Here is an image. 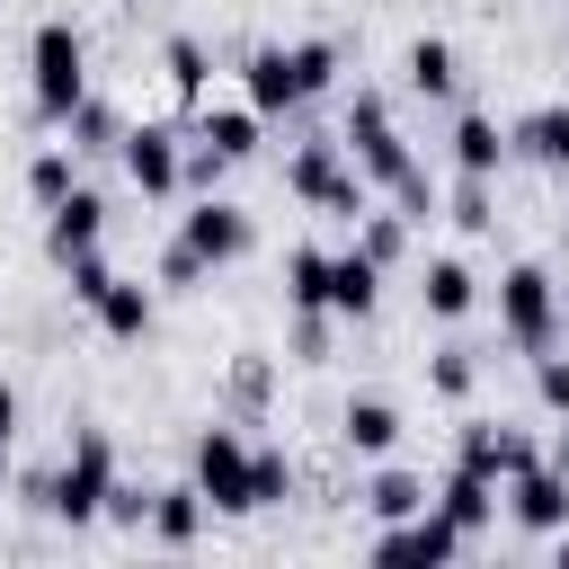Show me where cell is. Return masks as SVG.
I'll return each mask as SVG.
<instances>
[{"mask_svg": "<svg viewBox=\"0 0 569 569\" xmlns=\"http://www.w3.org/2000/svg\"><path fill=\"white\" fill-rule=\"evenodd\" d=\"M453 169H480V178L507 169V124H498L489 107H462V116H453Z\"/></svg>", "mask_w": 569, "mask_h": 569, "instance_id": "44dd1931", "label": "cell"}, {"mask_svg": "<svg viewBox=\"0 0 569 569\" xmlns=\"http://www.w3.org/2000/svg\"><path fill=\"white\" fill-rule=\"evenodd\" d=\"M9 453H18V391L0 382V480H9Z\"/></svg>", "mask_w": 569, "mask_h": 569, "instance_id": "74e56055", "label": "cell"}, {"mask_svg": "<svg viewBox=\"0 0 569 569\" xmlns=\"http://www.w3.org/2000/svg\"><path fill=\"white\" fill-rule=\"evenodd\" d=\"M284 187H293L311 213L347 222V231H356V213L373 204V178L347 160V142H338V133H311V142H293V151H284Z\"/></svg>", "mask_w": 569, "mask_h": 569, "instance_id": "3957f363", "label": "cell"}, {"mask_svg": "<svg viewBox=\"0 0 569 569\" xmlns=\"http://www.w3.org/2000/svg\"><path fill=\"white\" fill-rule=\"evenodd\" d=\"M453 462H471V471H489V480L507 489L516 471H533V462H542V445H533L525 427H507V418H462V436H453Z\"/></svg>", "mask_w": 569, "mask_h": 569, "instance_id": "30bf717a", "label": "cell"}, {"mask_svg": "<svg viewBox=\"0 0 569 569\" xmlns=\"http://www.w3.org/2000/svg\"><path fill=\"white\" fill-rule=\"evenodd\" d=\"M418 302H427V320H462V311L480 302V276H471L453 249H436V258L418 267Z\"/></svg>", "mask_w": 569, "mask_h": 569, "instance_id": "ffe728a7", "label": "cell"}, {"mask_svg": "<svg viewBox=\"0 0 569 569\" xmlns=\"http://www.w3.org/2000/svg\"><path fill=\"white\" fill-rule=\"evenodd\" d=\"M160 71H169V89H178L187 107H204V71H213L204 36H169V44H160Z\"/></svg>", "mask_w": 569, "mask_h": 569, "instance_id": "83f0119b", "label": "cell"}, {"mask_svg": "<svg viewBox=\"0 0 569 569\" xmlns=\"http://www.w3.org/2000/svg\"><path fill=\"white\" fill-rule=\"evenodd\" d=\"M107 525L142 533V525H151V489H142V480H116V489H107Z\"/></svg>", "mask_w": 569, "mask_h": 569, "instance_id": "e575fe53", "label": "cell"}, {"mask_svg": "<svg viewBox=\"0 0 569 569\" xmlns=\"http://www.w3.org/2000/svg\"><path fill=\"white\" fill-rule=\"evenodd\" d=\"M560 329H569V293H560Z\"/></svg>", "mask_w": 569, "mask_h": 569, "instance_id": "ab89813d", "label": "cell"}, {"mask_svg": "<svg viewBox=\"0 0 569 569\" xmlns=\"http://www.w3.org/2000/svg\"><path fill=\"white\" fill-rule=\"evenodd\" d=\"M338 142H347V160H356V169H365L382 196H391V187L418 169V151L400 142V124H391V98H382V89H356V98H347V116H338Z\"/></svg>", "mask_w": 569, "mask_h": 569, "instance_id": "52a82bcc", "label": "cell"}, {"mask_svg": "<svg viewBox=\"0 0 569 569\" xmlns=\"http://www.w3.org/2000/svg\"><path fill=\"white\" fill-rule=\"evenodd\" d=\"M391 204H400V213H409V222H427V213H436V204H445V196H436V178H427V160H418V169H409V178H400V187H391Z\"/></svg>", "mask_w": 569, "mask_h": 569, "instance_id": "d590c367", "label": "cell"}, {"mask_svg": "<svg viewBox=\"0 0 569 569\" xmlns=\"http://www.w3.org/2000/svg\"><path fill=\"white\" fill-rule=\"evenodd\" d=\"M284 302L293 311H329V249H284Z\"/></svg>", "mask_w": 569, "mask_h": 569, "instance_id": "4316f807", "label": "cell"}, {"mask_svg": "<svg viewBox=\"0 0 569 569\" xmlns=\"http://www.w3.org/2000/svg\"><path fill=\"white\" fill-rule=\"evenodd\" d=\"M89 320H98L116 347H142V338H151V320H160V293H151L142 276H116V284L89 302Z\"/></svg>", "mask_w": 569, "mask_h": 569, "instance_id": "9a60e30c", "label": "cell"}, {"mask_svg": "<svg viewBox=\"0 0 569 569\" xmlns=\"http://www.w3.org/2000/svg\"><path fill=\"white\" fill-rule=\"evenodd\" d=\"M178 240L222 276V267H240V258L258 249V222H249V204H231V196H196V204L178 213Z\"/></svg>", "mask_w": 569, "mask_h": 569, "instance_id": "ba28073f", "label": "cell"}, {"mask_svg": "<svg viewBox=\"0 0 569 569\" xmlns=\"http://www.w3.org/2000/svg\"><path fill=\"white\" fill-rule=\"evenodd\" d=\"M427 498H436V489H427L418 471H400V462H382V471L365 480V498H356V507H365L373 525H400V516H418Z\"/></svg>", "mask_w": 569, "mask_h": 569, "instance_id": "cb8c5ba5", "label": "cell"}, {"mask_svg": "<svg viewBox=\"0 0 569 569\" xmlns=\"http://www.w3.org/2000/svg\"><path fill=\"white\" fill-rule=\"evenodd\" d=\"M400 80H409V98H453L462 62H453V44H445V36H409V53H400Z\"/></svg>", "mask_w": 569, "mask_h": 569, "instance_id": "603a6c76", "label": "cell"}, {"mask_svg": "<svg viewBox=\"0 0 569 569\" xmlns=\"http://www.w3.org/2000/svg\"><path fill=\"white\" fill-rule=\"evenodd\" d=\"M445 213H453V231H498V178H480V169H453V187H445Z\"/></svg>", "mask_w": 569, "mask_h": 569, "instance_id": "d4e9b609", "label": "cell"}, {"mask_svg": "<svg viewBox=\"0 0 569 569\" xmlns=\"http://www.w3.org/2000/svg\"><path fill=\"white\" fill-rule=\"evenodd\" d=\"M89 249H107V204H98L89 187H71V196L44 213V258L71 267V258H89Z\"/></svg>", "mask_w": 569, "mask_h": 569, "instance_id": "4fadbf2b", "label": "cell"}, {"mask_svg": "<svg viewBox=\"0 0 569 569\" xmlns=\"http://www.w3.org/2000/svg\"><path fill=\"white\" fill-rule=\"evenodd\" d=\"M116 160H124V178H133L151 204H169V196L187 187V133H178V124H151V116L124 124V151H116Z\"/></svg>", "mask_w": 569, "mask_h": 569, "instance_id": "9c48e42d", "label": "cell"}, {"mask_svg": "<svg viewBox=\"0 0 569 569\" xmlns=\"http://www.w3.org/2000/svg\"><path fill=\"white\" fill-rule=\"evenodd\" d=\"M498 329H507L516 356L560 347V276H551L542 258H516V267L498 276Z\"/></svg>", "mask_w": 569, "mask_h": 569, "instance_id": "5b68a950", "label": "cell"}, {"mask_svg": "<svg viewBox=\"0 0 569 569\" xmlns=\"http://www.w3.org/2000/svg\"><path fill=\"white\" fill-rule=\"evenodd\" d=\"M62 133H71V151H124V116H116L98 89L71 107V124H62Z\"/></svg>", "mask_w": 569, "mask_h": 569, "instance_id": "f1b7e54d", "label": "cell"}, {"mask_svg": "<svg viewBox=\"0 0 569 569\" xmlns=\"http://www.w3.org/2000/svg\"><path fill=\"white\" fill-rule=\"evenodd\" d=\"M71 187H80V151H71V142H44V151L27 160V196H36L44 213H53V204H62Z\"/></svg>", "mask_w": 569, "mask_h": 569, "instance_id": "484cf974", "label": "cell"}, {"mask_svg": "<svg viewBox=\"0 0 569 569\" xmlns=\"http://www.w3.org/2000/svg\"><path fill=\"white\" fill-rule=\"evenodd\" d=\"M160 284H169V293H204V284H213V267H204V258L169 231V249H160Z\"/></svg>", "mask_w": 569, "mask_h": 569, "instance_id": "1f68e13d", "label": "cell"}, {"mask_svg": "<svg viewBox=\"0 0 569 569\" xmlns=\"http://www.w3.org/2000/svg\"><path fill=\"white\" fill-rule=\"evenodd\" d=\"M453 551H471V542H462V525H453L436 498H427L418 516H400V525L373 533V560H418V569H436V560H453Z\"/></svg>", "mask_w": 569, "mask_h": 569, "instance_id": "8fae6325", "label": "cell"}, {"mask_svg": "<svg viewBox=\"0 0 569 569\" xmlns=\"http://www.w3.org/2000/svg\"><path fill=\"white\" fill-rule=\"evenodd\" d=\"M373 302H382V258L373 249H329V311L373 320Z\"/></svg>", "mask_w": 569, "mask_h": 569, "instance_id": "2e32d148", "label": "cell"}, {"mask_svg": "<svg viewBox=\"0 0 569 569\" xmlns=\"http://www.w3.org/2000/svg\"><path fill=\"white\" fill-rule=\"evenodd\" d=\"M560 569H569V525H560Z\"/></svg>", "mask_w": 569, "mask_h": 569, "instance_id": "f35d334b", "label": "cell"}, {"mask_svg": "<svg viewBox=\"0 0 569 569\" xmlns=\"http://www.w3.org/2000/svg\"><path fill=\"white\" fill-rule=\"evenodd\" d=\"M471 382H480V356L471 347H436L427 356V391L436 400H471Z\"/></svg>", "mask_w": 569, "mask_h": 569, "instance_id": "4dcf8cb0", "label": "cell"}, {"mask_svg": "<svg viewBox=\"0 0 569 569\" xmlns=\"http://www.w3.org/2000/svg\"><path fill=\"white\" fill-rule=\"evenodd\" d=\"M249 489H258V516H267V507H284V498H293V462H284L276 445H258V471H249Z\"/></svg>", "mask_w": 569, "mask_h": 569, "instance_id": "d6a6232c", "label": "cell"}, {"mask_svg": "<svg viewBox=\"0 0 569 569\" xmlns=\"http://www.w3.org/2000/svg\"><path fill=\"white\" fill-rule=\"evenodd\" d=\"M204 489L196 480H178V489H151V542H169V551H187L196 533H204Z\"/></svg>", "mask_w": 569, "mask_h": 569, "instance_id": "7402d4cb", "label": "cell"}, {"mask_svg": "<svg viewBox=\"0 0 569 569\" xmlns=\"http://www.w3.org/2000/svg\"><path fill=\"white\" fill-rule=\"evenodd\" d=\"M116 480H124V471H116V436H107V427H80L71 453H62L53 471H27L18 489H27V507H44L53 525H98Z\"/></svg>", "mask_w": 569, "mask_h": 569, "instance_id": "6da1fadb", "label": "cell"}, {"mask_svg": "<svg viewBox=\"0 0 569 569\" xmlns=\"http://www.w3.org/2000/svg\"><path fill=\"white\" fill-rule=\"evenodd\" d=\"M498 498H507L516 533H560V525H569V471H560L551 453H542L533 471H516V480H507Z\"/></svg>", "mask_w": 569, "mask_h": 569, "instance_id": "7c38bea8", "label": "cell"}, {"mask_svg": "<svg viewBox=\"0 0 569 569\" xmlns=\"http://www.w3.org/2000/svg\"><path fill=\"white\" fill-rule=\"evenodd\" d=\"M329 80H338V44H329V36H302V44H249V62H240V89H249L258 116H302Z\"/></svg>", "mask_w": 569, "mask_h": 569, "instance_id": "7a4b0ae2", "label": "cell"}, {"mask_svg": "<svg viewBox=\"0 0 569 569\" xmlns=\"http://www.w3.org/2000/svg\"><path fill=\"white\" fill-rule=\"evenodd\" d=\"M533 400H542L551 418H569V356H560V347L533 356Z\"/></svg>", "mask_w": 569, "mask_h": 569, "instance_id": "836d02e7", "label": "cell"}, {"mask_svg": "<svg viewBox=\"0 0 569 569\" xmlns=\"http://www.w3.org/2000/svg\"><path fill=\"white\" fill-rule=\"evenodd\" d=\"M249 471H258V445H249L240 427H196V445H187V480L204 489L213 516H258Z\"/></svg>", "mask_w": 569, "mask_h": 569, "instance_id": "8992f818", "label": "cell"}, {"mask_svg": "<svg viewBox=\"0 0 569 569\" xmlns=\"http://www.w3.org/2000/svg\"><path fill=\"white\" fill-rule=\"evenodd\" d=\"M409 231H418L409 213H373V204L356 213V249H373L382 267H400V258H409Z\"/></svg>", "mask_w": 569, "mask_h": 569, "instance_id": "f546056e", "label": "cell"}, {"mask_svg": "<svg viewBox=\"0 0 569 569\" xmlns=\"http://www.w3.org/2000/svg\"><path fill=\"white\" fill-rule=\"evenodd\" d=\"M338 445H347L356 462H382V453L400 445V409H391L382 391H356V400L338 409Z\"/></svg>", "mask_w": 569, "mask_h": 569, "instance_id": "e0dca14e", "label": "cell"}, {"mask_svg": "<svg viewBox=\"0 0 569 569\" xmlns=\"http://www.w3.org/2000/svg\"><path fill=\"white\" fill-rule=\"evenodd\" d=\"M436 507L462 525V542H480V533H489V516H498V480H489V471H471V462H453V471L436 480Z\"/></svg>", "mask_w": 569, "mask_h": 569, "instance_id": "ac0fdd59", "label": "cell"}, {"mask_svg": "<svg viewBox=\"0 0 569 569\" xmlns=\"http://www.w3.org/2000/svg\"><path fill=\"white\" fill-rule=\"evenodd\" d=\"M196 142H213V151L240 169V160H258V142H267V116H258L249 98H240V107H196Z\"/></svg>", "mask_w": 569, "mask_h": 569, "instance_id": "d6986e66", "label": "cell"}, {"mask_svg": "<svg viewBox=\"0 0 569 569\" xmlns=\"http://www.w3.org/2000/svg\"><path fill=\"white\" fill-rule=\"evenodd\" d=\"M507 151H516V160H533V169H551V178H569V98L525 107V116L507 124Z\"/></svg>", "mask_w": 569, "mask_h": 569, "instance_id": "5bb4252c", "label": "cell"}, {"mask_svg": "<svg viewBox=\"0 0 569 569\" xmlns=\"http://www.w3.org/2000/svg\"><path fill=\"white\" fill-rule=\"evenodd\" d=\"M329 320H338V311H293V356H302V365L329 356Z\"/></svg>", "mask_w": 569, "mask_h": 569, "instance_id": "8d00e7d4", "label": "cell"}, {"mask_svg": "<svg viewBox=\"0 0 569 569\" xmlns=\"http://www.w3.org/2000/svg\"><path fill=\"white\" fill-rule=\"evenodd\" d=\"M27 98H36L44 124H71V107L89 98V36L71 18H44L27 36Z\"/></svg>", "mask_w": 569, "mask_h": 569, "instance_id": "277c9868", "label": "cell"}]
</instances>
